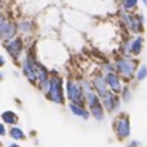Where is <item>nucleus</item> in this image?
I'll list each match as a JSON object with an SVG mask.
<instances>
[{"instance_id":"nucleus-15","label":"nucleus","mask_w":147,"mask_h":147,"mask_svg":"<svg viewBox=\"0 0 147 147\" xmlns=\"http://www.w3.org/2000/svg\"><path fill=\"white\" fill-rule=\"evenodd\" d=\"M10 137H13L15 140H22V138H25V133L20 128L13 127V128H10Z\"/></svg>"},{"instance_id":"nucleus-3","label":"nucleus","mask_w":147,"mask_h":147,"mask_svg":"<svg viewBox=\"0 0 147 147\" xmlns=\"http://www.w3.org/2000/svg\"><path fill=\"white\" fill-rule=\"evenodd\" d=\"M117 69L121 75L127 80H131L134 75V71H136V62L131 59H120L117 61Z\"/></svg>"},{"instance_id":"nucleus-4","label":"nucleus","mask_w":147,"mask_h":147,"mask_svg":"<svg viewBox=\"0 0 147 147\" xmlns=\"http://www.w3.org/2000/svg\"><path fill=\"white\" fill-rule=\"evenodd\" d=\"M15 33H16V26L10 20L0 18V38L10 40V39H13Z\"/></svg>"},{"instance_id":"nucleus-16","label":"nucleus","mask_w":147,"mask_h":147,"mask_svg":"<svg viewBox=\"0 0 147 147\" xmlns=\"http://www.w3.org/2000/svg\"><path fill=\"white\" fill-rule=\"evenodd\" d=\"M146 77H147V68H146V66H141V68L138 69V72H137V80H138V81H143Z\"/></svg>"},{"instance_id":"nucleus-7","label":"nucleus","mask_w":147,"mask_h":147,"mask_svg":"<svg viewBox=\"0 0 147 147\" xmlns=\"http://www.w3.org/2000/svg\"><path fill=\"white\" fill-rule=\"evenodd\" d=\"M102 97V104H104V107L108 110V111H114V110H117L118 108V100H117V97L113 94V92H105L104 95H101Z\"/></svg>"},{"instance_id":"nucleus-8","label":"nucleus","mask_w":147,"mask_h":147,"mask_svg":"<svg viewBox=\"0 0 147 147\" xmlns=\"http://www.w3.org/2000/svg\"><path fill=\"white\" fill-rule=\"evenodd\" d=\"M23 45H22V40L20 39H10L7 43H6V49L7 52L13 56V58H18L20 51H22Z\"/></svg>"},{"instance_id":"nucleus-9","label":"nucleus","mask_w":147,"mask_h":147,"mask_svg":"<svg viewBox=\"0 0 147 147\" xmlns=\"http://www.w3.org/2000/svg\"><path fill=\"white\" fill-rule=\"evenodd\" d=\"M105 84L111 88L113 94L121 92V84H120V80H118V77L115 75V74H113V72L108 74V75H107V80H105Z\"/></svg>"},{"instance_id":"nucleus-10","label":"nucleus","mask_w":147,"mask_h":147,"mask_svg":"<svg viewBox=\"0 0 147 147\" xmlns=\"http://www.w3.org/2000/svg\"><path fill=\"white\" fill-rule=\"evenodd\" d=\"M92 82H94V87H95V90L98 91L100 95H104L107 92V84H105V78L102 75H95Z\"/></svg>"},{"instance_id":"nucleus-22","label":"nucleus","mask_w":147,"mask_h":147,"mask_svg":"<svg viewBox=\"0 0 147 147\" xmlns=\"http://www.w3.org/2000/svg\"><path fill=\"white\" fill-rule=\"evenodd\" d=\"M143 2H144V5H146V6H147V0H143Z\"/></svg>"},{"instance_id":"nucleus-6","label":"nucleus","mask_w":147,"mask_h":147,"mask_svg":"<svg viewBox=\"0 0 147 147\" xmlns=\"http://www.w3.org/2000/svg\"><path fill=\"white\" fill-rule=\"evenodd\" d=\"M23 74L28 77L30 82H35L38 80V74H36V63L32 59H26L23 62Z\"/></svg>"},{"instance_id":"nucleus-23","label":"nucleus","mask_w":147,"mask_h":147,"mask_svg":"<svg viewBox=\"0 0 147 147\" xmlns=\"http://www.w3.org/2000/svg\"><path fill=\"white\" fill-rule=\"evenodd\" d=\"M0 81H2V74H0Z\"/></svg>"},{"instance_id":"nucleus-19","label":"nucleus","mask_w":147,"mask_h":147,"mask_svg":"<svg viewBox=\"0 0 147 147\" xmlns=\"http://www.w3.org/2000/svg\"><path fill=\"white\" fill-rule=\"evenodd\" d=\"M6 134V130H5V125L0 124V136H5Z\"/></svg>"},{"instance_id":"nucleus-18","label":"nucleus","mask_w":147,"mask_h":147,"mask_svg":"<svg viewBox=\"0 0 147 147\" xmlns=\"http://www.w3.org/2000/svg\"><path fill=\"white\" fill-rule=\"evenodd\" d=\"M123 97H124V100H125V101H128V100H130V92H128V90H124Z\"/></svg>"},{"instance_id":"nucleus-20","label":"nucleus","mask_w":147,"mask_h":147,"mask_svg":"<svg viewBox=\"0 0 147 147\" xmlns=\"http://www.w3.org/2000/svg\"><path fill=\"white\" fill-rule=\"evenodd\" d=\"M2 65H5V59H3L2 56H0V66H2Z\"/></svg>"},{"instance_id":"nucleus-1","label":"nucleus","mask_w":147,"mask_h":147,"mask_svg":"<svg viewBox=\"0 0 147 147\" xmlns=\"http://www.w3.org/2000/svg\"><path fill=\"white\" fill-rule=\"evenodd\" d=\"M48 95L53 102L62 104L63 102V95H62V81L58 77H53L49 80V88H48Z\"/></svg>"},{"instance_id":"nucleus-17","label":"nucleus","mask_w":147,"mask_h":147,"mask_svg":"<svg viewBox=\"0 0 147 147\" xmlns=\"http://www.w3.org/2000/svg\"><path fill=\"white\" fill-rule=\"evenodd\" d=\"M137 2L138 0H124V6H125V9H133L137 5Z\"/></svg>"},{"instance_id":"nucleus-2","label":"nucleus","mask_w":147,"mask_h":147,"mask_svg":"<svg viewBox=\"0 0 147 147\" xmlns=\"http://www.w3.org/2000/svg\"><path fill=\"white\" fill-rule=\"evenodd\" d=\"M66 92H68V98L74 102H77V105L84 102V92H82V88L80 84L74 82V81H68L66 82Z\"/></svg>"},{"instance_id":"nucleus-14","label":"nucleus","mask_w":147,"mask_h":147,"mask_svg":"<svg viewBox=\"0 0 147 147\" xmlns=\"http://www.w3.org/2000/svg\"><path fill=\"white\" fill-rule=\"evenodd\" d=\"M91 114L97 118V120H102L104 114H102V105H95V107H91Z\"/></svg>"},{"instance_id":"nucleus-11","label":"nucleus","mask_w":147,"mask_h":147,"mask_svg":"<svg viewBox=\"0 0 147 147\" xmlns=\"http://www.w3.org/2000/svg\"><path fill=\"white\" fill-rule=\"evenodd\" d=\"M141 46H143V39H141V38H136L133 42L127 43V52L138 53V52L141 51Z\"/></svg>"},{"instance_id":"nucleus-21","label":"nucleus","mask_w":147,"mask_h":147,"mask_svg":"<svg viewBox=\"0 0 147 147\" xmlns=\"http://www.w3.org/2000/svg\"><path fill=\"white\" fill-rule=\"evenodd\" d=\"M9 147H19V146H18V144H10Z\"/></svg>"},{"instance_id":"nucleus-5","label":"nucleus","mask_w":147,"mask_h":147,"mask_svg":"<svg viewBox=\"0 0 147 147\" xmlns=\"http://www.w3.org/2000/svg\"><path fill=\"white\" fill-rule=\"evenodd\" d=\"M115 133L120 138H125L130 134V123L125 117H120L115 120Z\"/></svg>"},{"instance_id":"nucleus-12","label":"nucleus","mask_w":147,"mask_h":147,"mask_svg":"<svg viewBox=\"0 0 147 147\" xmlns=\"http://www.w3.org/2000/svg\"><path fill=\"white\" fill-rule=\"evenodd\" d=\"M69 108H71V111L75 114V115H80V117H82V118H88V117H90L88 111H85L82 107H80V105H77V104H71Z\"/></svg>"},{"instance_id":"nucleus-13","label":"nucleus","mask_w":147,"mask_h":147,"mask_svg":"<svg viewBox=\"0 0 147 147\" xmlns=\"http://www.w3.org/2000/svg\"><path fill=\"white\" fill-rule=\"evenodd\" d=\"M2 118L6 124H16L18 123V115L13 111H5L2 114Z\"/></svg>"}]
</instances>
